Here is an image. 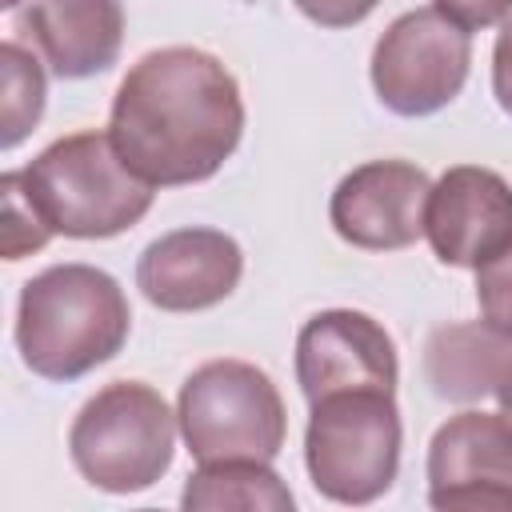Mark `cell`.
Wrapping results in <instances>:
<instances>
[{
	"label": "cell",
	"mask_w": 512,
	"mask_h": 512,
	"mask_svg": "<svg viewBox=\"0 0 512 512\" xmlns=\"http://www.w3.org/2000/svg\"><path fill=\"white\" fill-rule=\"evenodd\" d=\"M108 132L136 176L160 188L200 184L244 136L236 76L204 48L144 52L112 96Z\"/></svg>",
	"instance_id": "1"
},
{
	"label": "cell",
	"mask_w": 512,
	"mask_h": 512,
	"mask_svg": "<svg viewBox=\"0 0 512 512\" xmlns=\"http://www.w3.org/2000/svg\"><path fill=\"white\" fill-rule=\"evenodd\" d=\"M132 332L116 276L92 264H52L20 288L16 352L28 372L68 384L108 364Z\"/></svg>",
	"instance_id": "2"
},
{
	"label": "cell",
	"mask_w": 512,
	"mask_h": 512,
	"mask_svg": "<svg viewBox=\"0 0 512 512\" xmlns=\"http://www.w3.org/2000/svg\"><path fill=\"white\" fill-rule=\"evenodd\" d=\"M20 180L52 236L72 240L128 232L144 220L156 196V184L128 168L112 132L96 128L52 140L28 168H20Z\"/></svg>",
	"instance_id": "3"
},
{
	"label": "cell",
	"mask_w": 512,
	"mask_h": 512,
	"mask_svg": "<svg viewBox=\"0 0 512 512\" xmlns=\"http://www.w3.org/2000/svg\"><path fill=\"white\" fill-rule=\"evenodd\" d=\"M180 416L144 380H116L84 400L68 428L76 472L112 496L152 488L176 452Z\"/></svg>",
	"instance_id": "4"
},
{
	"label": "cell",
	"mask_w": 512,
	"mask_h": 512,
	"mask_svg": "<svg viewBox=\"0 0 512 512\" xmlns=\"http://www.w3.org/2000/svg\"><path fill=\"white\" fill-rule=\"evenodd\" d=\"M304 464L312 488L336 504L380 500L400 472V408L396 392L344 388L308 404Z\"/></svg>",
	"instance_id": "5"
},
{
	"label": "cell",
	"mask_w": 512,
	"mask_h": 512,
	"mask_svg": "<svg viewBox=\"0 0 512 512\" xmlns=\"http://www.w3.org/2000/svg\"><path fill=\"white\" fill-rule=\"evenodd\" d=\"M180 436L196 464L212 460H276L288 416L272 376L248 360H208L176 400Z\"/></svg>",
	"instance_id": "6"
},
{
	"label": "cell",
	"mask_w": 512,
	"mask_h": 512,
	"mask_svg": "<svg viewBox=\"0 0 512 512\" xmlns=\"http://www.w3.org/2000/svg\"><path fill=\"white\" fill-rule=\"evenodd\" d=\"M472 68V36L436 4L396 16L372 48L376 100L396 116H432L448 108Z\"/></svg>",
	"instance_id": "7"
},
{
	"label": "cell",
	"mask_w": 512,
	"mask_h": 512,
	"mask_svg": "<svg viewBox=\"0 0 512 512\" xmlns=\"http://www.w3.org/2000/svg\"><path fill=\"white\" fill-rule=\"evenodd\" d=\"M428 504L432 508H512V416L456 412L428 444Z\"/></svg>",
	"instance_id": "8"
},
{
	"label": "cell",
	"mask_w": 512,
	"mask_h": 512,
	"mask_svg": "<svg viewBox=\"0 0 512 512\" xmlns=\"http://www.w3.org/2000/svg\"><path fill=\"white\" fill-rule=\"evenodd\" d=\"M428 192L432 180L412 160H368L336 184L328 220L352 248L396 252L424 236Z\"/></svg>",
	"instance_id": "9"
},
{
	"label": "cell",
	"mask_w": 512,
	"mask_h": 512,
	"mask_svg": "<svg viewBox=\"0 0 512 512\" xmlns=\"http://www.w3.org/2000/svg\"><path fill=\"white\" fill-rule=\"evenodd\" d=\"M424 236L440 264L476 272L512 248V184L480 164L448 168L428 192Z\"/></svg>",
	"instance_id": "10"
},
{
	"label": "cell",
	"mask_w": 512,
	"mask_h": 512,
	"mask_svg": "<svg viewBox=\"0 0 512 512\" xmlns=\"http://www.w3.org/2000/svg\"><path fill=\"white\" fill-rule=\"evenodd\" d=\"M400 360L388 328L356 308L316 312L296 336V384L304 400H320L344 388L396 392Z\"/></svg>",
	"instance_id": "11"
},
{
	"label": "cell",
	"mask_w": 512,
	"mask_h": 512,
	"mask_svg": "<svg viewBox=\"0 0 512 512\" xmlns=\"http://www.w3.org/2000/svg\"><path fill=\"white\" fill-rule=\"evenodd\" d=\"M244 276L240 244L220 228H176L136 260V288L160 312H204L236 292Z\"/></svg>",
	"instance_id": "12"
},
{
	"label": "cell",
	"mask_w": 512,
	"mask_h": 512,
	"mask_svg": "<svg viewBox=\"0 0 512 512\" xmlns=\"http://www.w3.org/2000/svg\"><path fill=\"white\" fill-rule=\"evenodd\" d=\"M20 28L60 80L108 72L124 44L120 0H28Z\"/></svg>",
	"instance_id": "13"
},
{
	"label": "cell",
	"mask_w": 512,
	"mask_h": 512,
	"mask_svg": "<svg viewBox=\"0 0 512 512\" xmlns=\"http://www.w3.org/2000/svg\"><path fill=\"white\" fill-rule=\"evenodd\" d=\"M512 360V336L472 324H444L424 344V376L444 400H480L492 396L496 376Z\"/></svg>",
	"instance_id": "14"
},
{
	"label": "cell",
	"mask_w": 512,
	"mask_h": 512,
	"mask_svg": "<svg viewBox=\"0 0 512 512\" xmlns=\"http://www.w3.org/2000/svg\"><path fill=\"white\" fill-rule=\"evenodd\" d=\"M180 504L188 512H216V508L292 512L296 500L268 460H212L188 476Z\"/></svg>",
	"instance_id": "15"
},
{
	"label": "cell",
	"mask_w": 512,
	"mask_h": 512,
	"mask_svg": "<svg viewBox=\"0 0 512 512\" xmlns=\"http://www.w3.org/2000/svg\"><path fill=\"white\" fill-rule=\"evenodd\" d=\"M0 76H4V104H0V144L16 148L44 112V68L40 60L20 48L16 40L0 44Z\"/></svg>",
	"instance_id": "16"
},
{
	"label": "cell",
	"mask_w": 512,
	"mask_h": 512,
	"mask_svg": "<svg viewBox=\"0 0 512 512\" xmlns=\"http://www.w3.org/2000/svg\"><path fill=\"white\" fill-rule=\"evenodd\" d=\"M0 200H4V228H0V244H4V260H24L28 252H40L52 240V228L44 224V216L36 212V204L24 192L20 172H4L0 176Z\"/></svg>",
	"instance_id": "17"
},
{
	"label": "cell",
	"mask_w": 512,
	"mask_h": 512,
	"mask_svg": "<svg viewBox=\"0 0 512 512\" xmlns=\"http://www.w3.org/2000/svg\"><path fill=\"white\" fill-rule=\"evenodd\" d=\"M476 304L488 328L512 336V248L476 268Z\"/></svg>",
	"instance_id": "18"
},
{
	"label": "cell",
	"mask_w": 512,
	"mask_h": 512,
	"mask_svg": "<svg viewBox=\"0 0 512 512\" xmlns=\"http://www.w3.org/2000/svg\"><path fill=\"white\" fill-rule=\"evenodd\" d=\"M312 24L320 28H352L360 24L380 0H292Z\"/></svg>",
	"instance_id": "19"
},
{
	"label": "cell",
	"mask_w": 512,
	"mask_h": 512,
	"mask_svg": "<svg viewBox=\"0 0 512 512\" xmlns=\"http://www.w3.org/2000/svg\"><path fill=\"white\" fill-rule=\"evenodd\" d=\"M436 8L460 20L464 28H492L512 16V0H436Z\"/></svg>",
	"instance_id": "20"
},
{
	"label": "cell",
	"mask_w": 512,
	"mask_h": 512,
	"mask_svg": "<svg viewBox=\"0 0 512 512\" xmlns=\"http://www.w3.org/2000/svg\"><path fill=\"white\" fill-rule=\"evenodd\" d=\"M492 92H496V104L512 116V16L500 20V32H496V48H492Z\"/></svg>",
	"instance_id": "21"
},
{
	"label": "cell",
	"mask_w": 512,
	"mask_h": 512,
	"mask_svg": "<svg viewBox=\"0 0 512 512\" xmlns=\"http://www.w3.org/2000/svg\"><path fill=\"white\" fill-rule=\"evenodd\" d=\"M492 396H496L500 412H504V416H512V360H508V364H504V372L496 376V384H492Z\"/></svg>",
	"instance_id": "22"
},
{
	"label": "cell",
	"mask_w": 512,
	"mask_h": 512,
	"mask_svg": "<svg viewBox=\"0 0 512 512\" xmlns=\"http://www.w3.org/2000/svg\"><path fill=\"white\" fill-rule=\"evenodd\" d=\"M0 4H4V8H16V0H0Z\"/></svg>",
	"instance_id": "23"
}]
</instances>
